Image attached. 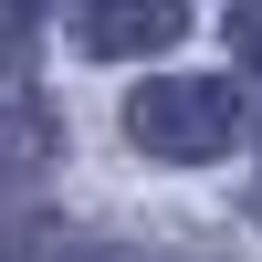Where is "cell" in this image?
I'll return each mask as SVG.
<instances>
[{"label": "cell", "instance_id": "277c9868", "mask_svg": "<svg viewBox=\"0 0 262 262\" xmlns=\"http://www.w3.org/2000/svg\"><path fill=\"white\" fill-rule=\"evenodd\" d=\"M53 262H147V252H116V242H53Z\"/></svg>", "mask_w": 262, "mask_h": 262}, {"label": "cell", "instance_id": "5b68a950", "mask_svg": "<svg viewBox=\"0 0 262 262\" xmlns=\"http://www.w3.org/2000/svg\"><path fill=\"white\" fill-rule=\"evenodd\" d=\"M252 210H262V189H252Z\"/></svg>", "mask_w": 262, "mask_h": 262}, {"label": "cell", "instance_id": "6da1fadb", "mask_svg": "<svg viewBox=\"0 0 262 262\" xmlns=\"http://www.w3.org/2000/svg\"><path fill=\"white\" fill-rule=\"evenodd\" d=\"M242 95H231V74H147L137 95H126V137L147 147L158 168H210L242 147Z\"/></svg>", "mask_w": 262, "mask_h": 262}, {"label": "cell", "instance_id": "7a4b0ae2", "mask_svg": "<svg viewBox=\"0 0 262 262\" xmlns=\"http://www.w3.org/2000/svg\"><path fill=\"white\" fill-rule=\"evenodd\" d=\"M179 32H189V11H168V0H147V11H84V21H74V42H84V53H116V63L168 53Z\"/></svg>", "mask_w": 262, "mask_h": 262}, {"label": "cell", "instance_id": "3957f363", "mask_svg": "<svg viewBox=\"0 0 262 262\" xmlns=\"http://www.w3.org/2000/svg\"><path fill=\"white\" fill-rule=\"evenodd\" d=\"M221 32H231V63H242V74L262 84V0H242V11L221 21Z\"/></svg>", "mask_w": 262, "mask_h": 262}]
</instances>
